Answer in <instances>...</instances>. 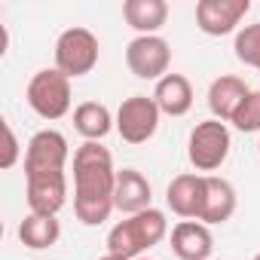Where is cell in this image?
<instances>
[{
    "mask_svg": "<svg viewBox=\"0 0 260 260\" xmlns=\"http://www.w3.org/2000/svg\"><path fill=\"white\" fill-rule=\"evenodd\" d=\"M116 169L107 147L98 141H83L74 150V214L86 226H101L113 205Z\"/></svg>",
    "mask_w": 260,
    "mask_h": 260,
    "instance_id": "1",
    "label": "cell"
},
{
    "mask_svg": "<svg viewBox=\"0 0 260 260\" xmlns=\"http://www.w3.org/2000/svg\"><path fill=\"white\" fill-rule=\"evenodd\" d=\"M166 233H169L166 214L159 208H147L141 214L119 220L107 233V254L122 257V260H138V257H144V251L159 245L166 239Z\"/></svg>",
    "mask_w": 260,
    "mask_h": 260,
    "instance_id": "2",
    "label": "cell"
},
{
    "mask_svg": "<svg viewBox=\"0 0 260 260\" xmlns=\"http://www.w3.org/2000/svg\"><path fill=\"white\" fill-rule=\"evenodd\" d=\"M230 147H233V141H230L226 122H220V119H202V122H196V128L190 132L187 156H190V162H193L196 172L208 175V172H217L226 162Z\"/></svg>",
    "mask_w": 260,
    "mask_h": 260,
    "instance_id": "3",
    "label": "cell"
},
{
    "mask_svg": "<svg viewBox=\"0 0 260 260\" xmlns=\"http://www.w3.org/2000/svg\"><path fill=\"white\" fill-rule=\"evenodd\" d=\"M28 104L40 119H61L71 110V80L58 68H43L28 83Z\"/></svg>",
    "mask_w": 260,
    "mask_h": 260,
    "instance_id": "4",
    "label": "cell"
},
{
    "mask_svg": "<svg viewBox=\"0 0 260 260\" xmlns=\"http://www.w3.org/2000/svg\"><path fill=\"white\" fill-rule=\"evenodd\" d=\"M68 166V138L55 128L37 132L25 147V181L61 178Z\"/></svg>",
    "mask_w": 260,
    "mask_h": 260,
    "instance_id": "5",
    "label": "cell"
},
{
    "mask_svg": "<svg viewBox=\"0 0 260 260\" xmlns=\"http://www.w3.org/2000/svg\"><path fill=\"white\" fill-rule=\"evenodd\" d=\"M98 37L89 28H68L58 40H55V68L74 80V77H86L95 71L98 64Z\"/></svg>",
    "mask_w": 260,
    "mask_h": 260,
    "instance_id": "6",
    "label": "cell"
},
{
    "mask_svg": "<svg viewBox=\"0 0 260 260\" xmlns=\"http://www.w3.org/2000/svg\"><path fill=\"white\" fill-rule=\"evenodd\" d=\"M159 116L162 110L156 107L153 95H132L116 110V132L125 144H147L159 128Z\"/></svg>",
    "mask_w": 260,
    "mask_h": 260,
    "instance_id": "7",
    "label": "cell"
},
{
    "mask_svg": "<svg viewBox=\"0 0 260 260\" xmlns=\"http://www.w3.org/2000/svg\"><path fill=\"white\" fill-rule=\"evenodd\" d=\"M125 64L138 80H162L169 74V64H172V46L159 37V34H150V37H135L132 43L125 46Z\"/></svg>",
    "mask_w": 260,
    "mask_h": 260,
    "instance_id": "8",
    "label": "cell"
},
{
    "mask_svg": "<svg viewBox=\"0 0 260 260\" xmlns=\"http://www.w3.org/2000/svg\"><path fill=\"white\" fill-rule=\"evenodd\" d=\"M248 0H199L196 4V25L208 37H223L239 28V22L248 16Z\"/></svg>",
    "mask_w": 260,
    "mask_h": 260,
    "instance_id": "9",
    "label": "cell"
},
{
    "mask_svg": "<svg viewBox=\"0 0 260 260\" xmlns=\"http://www.w3.org/2000/svg\"><path fill=\"white\" fill-rule=\"evenodd\" d=\"M166 202H169V208L178 217L199 220L202 217V205H205V175L184 172V175L172 178V184L166 190Z\"/></svg>",
    "mask_w": 260,
    "mask_h": 260,
    "instance_id": "10",
    "label": "cell"
},
{
    "mask_svg": "<svg viewBox=\"0 0 260 260\" xmlns=\"http://www.w3.org/2000/svg\"><path fill=\"white\" fill-rule=\"evenodd\" d=\"M153 202V190H150V181L138 172V169H119L116 172V187H113V205L116 211L122 214H141Z\"/></svg>",
    "mask_w": 260,
    "mask_h": 260,
    "instance_id": "11",
    "label": "cell"
},
{
    "mask_svg": "<svg viewBox=\"0 0 260 260\" xmlns=\"http://www.w3.org/2000/svg\"><path fill=\"white\" fill-rule=\"evenodd\" d=\"M172 251L181 260H208L214 251L211 230L202 220H178L172 226Z\"/></svg>",
    "mask_w": 260,
    "mask_h": 260,
    "instance_id": "12",
    "label": "cell"
},
{
    "mask_svg": "<svg viewBox=\"0 0 260 260\" xmlns=\"http://www.w3.org/2000/svg\"><path fill=\"white\" fill-rule=\"evenodd\" d=\"M248 86L242 77H233V74H223L217 77L211 86H208V110L214 113V119L220 122H233L236 110L242 107V101L248 98Z\"/></svg>",
    "mask_w": 260,
    "mask_h": 260,
    "instance_id": "13",
    "label": "cell"
},
{
    "mask_svg": "<svg viewBox=\"0 0 260 260\" xmlns=\"http://www.w3.org/2000/svg\"><path fill=\"white\" fill-rule=\"evenodd\" d=\"M25 199L34 214H58L68 202V175L61 178H37L25 181Z\"/></svg>",
    "mask_w": 260,
    "mask_h": 260,
    "instance_id": "14",
    "label": "cell"
},
{
    "mask_svg": "<svg viewBox=\"0 0 260 260\" xmlns=\"http://www.w3.org/2000/svg\"><path fill=\"white\" fill-rule=\"evenodd\" d=\"M236 214V187L226 178L205 175V205H202V223H226Z\"/></svg>",
    "mask_w": 260,
    "mask_h": 260,
    "instance_id": "15",
    "label": "cell"
},
{
    "mask_svg": "<svg viewBox=\"0 0 260 260\" xmlns=\"http://www.w3.org/2000/svg\"><path fill=\"white\" fill-rule=\"evenodd\" d=\"M153 101L166 116H184L193 107V86L184 74H166L153 89Z\"/></svg>",
    "mask_w": 260,
    "mask_h": 260,
    "instance_id": "16",
    "label": "cell"
},
{
    "mask_svg": "<svg viewBox=\"0 0 260 260\" xmlns=\"http://www.w3.org/2000/svg\"><path fill=\"white\" fill-rule=\"evenodd\" d=\"M122 19L128 22V28L138 31V37H150L166 25L169 7H166V0H125Z\"/></svg>",
    "mask_w": 260,
    "mask_h": 260,
    "instance_id": "17",
    "label": "cell"
},
{
    "mask_svg": "<svg viewBox=\"0 0 260 260\" xmlns=\"http://www.w3.org/2000/svg\"><path fill=\"white\" fill-rule=\"evenodd\" d=\"M74 128L86 138V141H101L110 135V128H116V119L110 116V110L98 101H83L74 110Z\"/></svg>",
    "mask_w": 260,
    "mask_h": 260,
    "instance_id": "18",
    "label": "cell"
},
{
    "mask_svg": "<svg viewBox=\"0 0 260 260\" xmlns=\"http://www.w3.org/2000/svg\"><path fill=\"white\" fill-rule=\"evenodd\" d=\"M61 236V223L52 217V214H28L22 223H19V239L25 248L31 251H43V248H52Z\"/></svg>",
    "mask_w": 260,
    "mask_h": 260,
    "instance_id": "19",
    "label": "cell"
},
{
    "mask_svg": "<svg viewBox=\"0 0 260 260\" xmlns=\"http://www.w3.org/2000/svg\"><path fill=\"white\" fill-rule=\"evenodd\" d=\"M236 58L254 71H260V22L257 25H245L239 34H236Z\"/></svg>",
    "mask_w": 260,
    "mask_h": 260,
    "instance_id": "20",
    "label": "cell"
},
{
    "mask_svg": "<svg viewBox=\"0 0 260 260\" xmlns=\"http://www.w3.org/2000/svg\"><path fill=\"white\" fill-rule=\"evenodd\" d=\"M233 125L239 132H260V89H251L242 107L233 116Z\"/></svg>",
    "mask_w": 260,
    "mask_h": 260,
    "instance_id": "21",
    "label": "cell"
},
{
    "mask_svg": "<svg viewBox=\"0 0 260 260\" xmlns=\"http://www.w3.org/2000/svg\"><path fill=\"white\" fill-rule=\"evenodd\" d=\"M19 162V138L13 132V125L4 119V159H0V166L4 169H13Z\"/></svg>",
    "mask_w": 260,
    "mask_h": 260,
    "instance_id": "22",
    "label": "cell"
},
{
    "mask_svg": "<svg viewBox=\"0 0 260 260\" xmlns=\"http://www.w3.org/2000/svg\"><path fill=\"white\" fill-rule=\"evenodd\" d=\"M98 260H122V257H113V254H104V257H98Z\"/></svg>",
    "mask_w": 260,
    "mask_h": 260,
    "instance_id": "23",
    "label": "cell"
},
{
    "mask_svg": "<svg viewBox=\"0 0 260 260\" xmlns=\"http://www.w3.org/2000/svg\"><path fill=\"white\" fill-rule=\"evenodd\" d=\"M138 260H150V257H138Z\"/></svg>",
    "mask_w": 260,
    "mask_h": 260,
    "instance_id": "24",
    "label": "cell"
},
{
    "mask_svg": "<svg viewBox=\"0 0 260 260\" xmlns=\"http://www.w3.org/2000/svg\"><path fill=\"white\" fill-rule=\"evenodd\" d=\"M254 260H260V254H254Z\"/></svg>",
    "mask_w": 260,
    "mask_h": 260,
    "instance_id": "25",
    "label": "cell"
},
{
    "mask_svg": "<svg viewBox=\"0 0 260 260\" xmlns=\"http://www.w3.org/2000/svg\"><path fill=\"white\" fill-rule=\"evenodd\" d=\"M257 150H260V144H257Z\"/></svg>",
    "mask_w": 260,
    "mask_h": 260,
    "instance_id": "26",
    "label": "cell"
}]
</instances>
